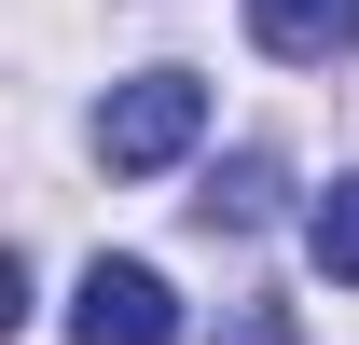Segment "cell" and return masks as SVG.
I'll list each match as a JSON object with an SVG mask.
<instances>
[{
	"label": "cell",
	"instance_id": "6da1fadb",
	"mask_svg": "<svg viewBox=\"0 0 359 345\" xmlns=\"http://www.w3.org/2000/svg\"><path fill=\"white\" fill-rule=\"evenodd\" d=\"M194 138H208V83H194V69H138V83H111V111H97V166L152 180V166H180Z\"/></svg>",
	"mask_w": 359,
	"mask_h": 345
},
{
	"label": "cell",
	"instance_id": "7a4b0ae2",
	"mask_svg": "<svg viewBox=\"0 0 359 345\" xmlns=\"http://www.w3.org/2000/svg\"><path fill=\"white\" fill-rule=\"evenodd\" d=\"M83 345H180V304L152 262H83V304H69Z\"/></svg>",
	"mask_w": 359,
	"mask_h": 345
},
{
	"label": "cell",
	"instance_id": "3957f363",
	"mask_svg": "<svg viewBox=\"0 0 359 345\" xmlns=\"http://www.w3.org/2000/svg\"><path fill=\"white\" fill-rule=\"evenodd\" d=\"M249 42L290 55V69H332V55L359 42V0H249Z\"/></svg>",
	"mask_w": 359,
	"mask_h": 345
},
{
	"label": "cell",
	"instance_id": "277c9868",
	"mask_svg": "<svg viewBox=\"0 0 359 345\" xmlns=\"http://www.w3.org/2000/svg\"><path fill=\"white\" fill-rule=\"evenodd\" d=\"M263 208H276V152H235V166L194 194V221H208V235H249Z\"/></svg>",
	"mask_w": 359,
	"mask_h": 345
},
{
	"label": "cell",
	"instance_id": "5b68a950",
	"mask_svg": "<svg viewBox=\"0 0 359 345\" xmlns=\"http://www.w3.org/2000/svg\"><path fill=\"white\" fill-rule=\"evenodd\" d=\"M304 249H318V276H346V290H359V180H332V194L304 208Z\"/></svg>",
	"mask_w": 359,
	"mask_h": 345
},
{
	"label": "cell",
	"instance_id": "8992f818",
	"mask_svg": "<svg viewBox=\"0 0 359 345\" xmlns=\"http://www.w3.org/2000/svg\"><path fill=\"white\" fill-rule=\"evenodd\" d=\"M222 345H290V304H235V332Z\"/></svg>",
	"mask_w": 359,
	"mask_h": 345
}]
</instances>
